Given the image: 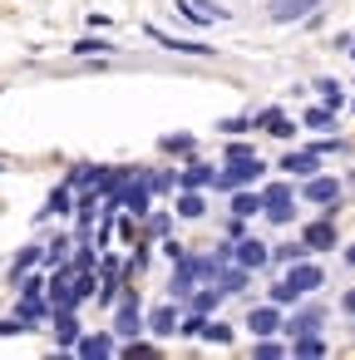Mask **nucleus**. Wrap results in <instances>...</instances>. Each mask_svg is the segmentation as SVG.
I'll return each instance as SVG.
<instances>
[{"mask_svg": "<svg viewBox=\"0 0 355 360\" xmlns=\"http://www.w3.org/2000/svg\"><path fill=\"white\" fill-rule=\"evenodd\" d=\"M267 168L257 163V158H227V168L217 173V188H227V193H237V188H247V183H257Z\"/></svg>", "mask_w": 355, "mask_h": 360, "instance_id": "obj_1", "label": "nucleus"}, {"mask_svg": "<svg viewBox=\"0 0 355 360\" xmlns=\"http://www.w3.org/2000/svg\"><path fill=\"white\" fill-rule=\"evenodd\" d=\"M143 35H148L153 44L173 49V55H212V44H203V40H178V35H168V30H153V25H143Z\"/></svg>", "mask_w": 355, "mask_h": 360, "instance_id": "obj_2", "label": "nucleus"}, {"mask_svg": "<svg viewBox=\"0 0 355 360\" xmlns=\"http://www.w3.org/2000/svg\"><path fill=\"white\" fill-rule=\"evenodd\" d=\"M262 213H267L271 222H291V218H296V208H291V193H286L281 183L262 193Z\"/></svg>", "mask_w": 355, "mask_h": 360, "instance_id": "obj_3", "label": "nucleus"}, {"mask_svg": "<svg viewBox=\"0 0 355 360\" xmlns=\"http://www.w3.org/2000/svg\"><path fill=\"white\" fill-rule=\"evenodd\" d=\"M281 168H286V173H296V178H311V173L321 168V153H316V148H306V153H286Z\"/></svg>", "mask_w": 355, "mask_h": 360, "instance_id": "obj_4", "label": "nucleus"}, {"mask_svg": "<svg viewBox=\"0 0 355 360\" xmlns=\"http://www.w3.org/2000/svg\"><path fill=\"white\" fill-rule=\"evenodd\" d=\"M252 124H257V129H267L271 138H291V133H296V124H291V119H286L281 109H267V114H257Z\"/></svg>", "mask_w": 355, "mask_h": 360, "instance_id": "obj_5", "label": "nucleus"}, {"mask_svg": "<svg viewBox=\"0 0 355 360\" xmlns=\"http://www.w3.org/2000/svg\"><path fill=\"white\" fill-rule=\"evenodd\" d=\"M321 6V0H276V6H271V20L276 25H286V20H301L306 10H316Z\"/></svg>", "mask_w": 355, "mask_h": 360, "instance_id": "obj_6", "label": "nucleus"}, {"mask_svg": "<svg viewBox=\"0 0 355 360\" xmlns=\"http://www.w3.org/2000/svg\"><path fill=\"white\" fill-rule=\"evenodd\" d=\"M321 281H326V277H321V267H296V272L286 277V286H291L296 296H306V291H316Z\"/></svg>", "mask_w": 355, "mask_h": 360, "instance_id": "obj_7", "label": "nucleus"}, {"mask_svg": "<svg viewBox=\"0 0 355 360\" xmlns=\"http://www.w3.org/2000/svg\"><path fill=\"white\" fill-rule=\"evenodd\" d=\"M247 326H252L257 336H271V331H281V316H276V306H257V311L247 316Z\"/></svg>", "mask_w": 355, "mask_h": 360, "instance_id": "obj_8", "label": "nucleus"}, {"mask_svg": "<svg viewBox=\"0 0 355 360\" xmlns=\"http://www.w3.org/2000/svg\"><path fill=\"white\" fill-rule=\"evenodd\" d=\"M232 256L252 272V267H262V262H267V242H237V247H232Z\"/></svg>", "mask_w": 355, "mask_h": 360, "instance_id": "obj_9", "label": "nucleus"}, {"mask_svg": "<svg viewBox=\"0 0 355 360\" xmlns=\"http://www.w3.org/2000/svg\"><path fill=\"white\" fill-rule=\"evenodd\" d=\"M54 321H59V345H74V341H79V321H74V306H59V311H54Z\"/></svg>", "mask_w": 355, "mask_h": 360, "instance_id": "obj_10", "label": "nucleus"}, {"mask_svg": "<svg viewBox=\"0 0 355 360\" xmlns=\"http://www.w3.org/2000/svg\"><path fill=\"white\" fill-rule=\"evenodd\" d=\"M306 197H311V202H336V197H340V183H336V178H311V183H306Z\"/></svg>", "mask_w": 355, "mask_h": 360, "instance_id": "obj_11", "label": "nucleus"}, {"mask_svg": "<svg viewBox=\"0 0 355 360\" xmlns=\"http://www.w3.org/2000/svg\"><path fill=\"white\" fill-rule=\"evenodd\" d=\"M331 242H336V227H331V222H311V227H306V247H311V252H326Z\"/></svg>", "mask_w": 355, "mask_h": 360, "instance_id": "obj_12", "label": "nucleus"}, {"mask_svg": "<svg viewBox=\"0 0 355 360\" xmlns=\"http://www.w3.org/2000/svg\"><path fill=\"white\" fill-rule=\"evenodd\" d=\"M232 213H237V218H252V213H262V197H252V193H242V188H237V193H232Z\"/></svg>", "mask_w": 355, "mask_h": 360, "instance_id": "obj_13", "label": "nucleus"}, {"mask_svg": "<svg viewBox=\"0 0 355 360\" xmlns=\"http://www.w3.org/2000/svg\"><path fill=\"white\" fill-rule=\"evenodd\" d=\"M316 326H321V311H301V316H291V321H286V331H291V336H311Z\"/></svg>", "mask_w": 355, "mask_h": 360, "instance_id": "obj_14", "label": "nucleus"}, {"mask_svg": "<svg viewBox=\"0 0 355 360\" xmlns=\"http://www.w3.org/2000/svg\"><path fill=\"white\" fill-rule=\"evenodd\" d=\"M148 326H153V336H173L178 331V316L168 311V306H158V311L148 316Z\"/></svg>", "mask_w": 355, "mask_h": 360, "instance_id": "obj_15", "label": "nucleus"}, {"mask_svg": "<svg viewBox=\"0 0 355 360\" xmlns=\"http://www.w3.org/2000/svg\"><path fill=\"white\" fill-rule=\"evenodd\" d=\"M203 183H217V173H212V168H203V163H193V168L183 173V188H203Z\"/></svg>", "mask_w": 355, "mask_h": 360, "instance_id": "obj_16", "label": "nucleus"}, {"mask_svg": "<svg viewBox=\"0 0 355 360\" xmlns=\"http://www.w3.org/2000/svg\"><path fill=\"white\" fill-rule=\"evenodd\" d=\"M79 355H113V341L109 336H89V341H79Z\"/></svg>", "mask_w": 355, "mask_h": 360, "instance_id": "obj_17", "label": "nucleus"}, {"mask_svg": "<svg viewBox=\"0 0 355 360\" xmlns=\"http://www.w3.org/2000/svg\"><path fill=\"white\" fill-rule=\"evenodd\" d=\"M217 286H222V296H227V291H242V286H247V267H232V272H222V281H217Z\"/></svg>", "mask_w": 355, "mask_h": 360, "instance_id": "obj_18", "label": "nucleus"}, {"mask_svg": "<svg viewBox=\"0 0 355 360\" xmlns=\"http://www.w3.org/2000/svg\"><path fill=\"white\" fill-rule=\"evenodd\" d=\"M178 213H183V218H203L207 208H203V197H198V193H183V197H178Z\"/></svg>", "mask_w": 355, "mask_h": 360, "instance_id": "obj_19", "label": "nucleus"}, {"mask_svg": "<svg viewBox=\"0 0 355 360\" xmlns=\"http://www.w3.org/2000/svg\"><path fill=\"white\" fill-rule=\"evenodd\" d=\"M118 331H124V336H134V331H139V311H134V296L124 301V311H118Z\"/></svg>", "mask_w": 355, "mask_h": 360, "instance_id": "obj_20", "label": "nucleus"}, {"mask_svg": "<svg viewBox=\"0 0 355 360\" xmlns=\"http://www.w3.org/2000/svg\"><path fill=\"white\" fill-rule=\"evenodd\" d=\"M321 350H326V341H321L316 331H311V336H296V355H321Z\"/></svg>", "mask_w": 355, "mask_h": 360, "instance_id": "obj_21", "label": "nucleus"}, {"mask_svg": "<svg viewBox=\"0 0 355 360\" xmlns=\"http://www.w3.org/2000/svg\"><path fill=\"white\" fill-rule=\"evenodd\" d=\"M217 296H222V286H217V291H193L188 301H193V311H212V306H217Z\"/></svg>", "mask_w": 355, "mask_h": 360, "instance_id": "obj_22", "label": "nucleus"}, {"mask_svg": "<svg viewBox=\"0 0 355 360\" xmlns=\"http://www.w3.org/2000/svg\"><path fill=\"white\" fill-rule=\"evenodd\" d=\"M45 213H70V183L49 193V208H45Z\"/></svg>", "mask_w": 355, "mask_h": 360, "instance_id": "obj_23", "label": "nucleus"}, {"mask_svg": "<svg viewBox=\"0 0 355 360\" xmlns=\"http://www.w3.org/2000/svg\"><path fill=\"white\" fill-rule=\"evenodd\" d=\"M203 326H207V321H203V311H188L183 321H178V331H183V336H203Z\"/></svg>", "mask_w": 355, "mask_h": 360, "instance_id": "obj_24", "label": "nucleus"}, {"mask_svg": "<svg viewBox=\"0 0 355 360\" xmlns=\"http://www.w3.org/2000/svg\"><path fill=\"white\" fill-rule=\"evenodd\" d=\"M109 49H113L109 40H79V44H74V55H109Z\"/></svg>", "mask_w": 355, "mask_h": 360, "instance_id": "obj_25", "label": "nucleus"}, {"mask_svg": "<svg viewBox=\"0 0 355 360\" xmlns=\"http://www.w3.org/2000/svg\"><path fill=\"white\" fill-rule=\"evenodd\" d=\"M203 336L222 345V341H232V326H217V321H207V326H203Z\"/></svg>", "mask_w": 355, "mask_h": 360, "instance_id": "obj_26", "label": "nucleus"}, {"mask_svg": "<svg viewBox=\"0 0 355 360\" xmlns=\"http://www.w3.org/2000/svg\"><path fill=\"white\" fill-rule=\"evenodd\" d=\"M306 129H331V109H311L306 114Z\"/></svg>", "mask_w": 355, "mask_h": 360, "instance_id": "obj_27", "label": "nucleus"}, {"mask_svg": "<svg viewBox=\"0 0 355 360\" xmlns=\"http://www.w3.org/2000/svg\"><path fill=\"white\" fill-rule=\"evenodd\" d=\"M316 89H321V94H326V104H331V109H336V104H340V84H331V79H321V84H316Z\"/></svg>", "mask_w": 355, "mask_h": 360, "instance_id": "obj_28", "label": "nucleus"}, {"mask_svg": "<svg viewBox=\"0 0 355 360\" xmlns=\"http://www.w3.org/2000/svg\"><path fill=\"white\" fill-rule=\"evenodd\" d=\"M271 301H276V306H286V301H296V291H291L286 281H276V286H271Z\"/></svg>", "mask_w": 355, "mask_h": 360, "instance_id": "obj_29", "label": "nucleus"}, {"mask_svg": "<svg viewBox=\"0 0 355 360\" xmlns=\"http://www.w3.org/2000/svg\"><path fill=\"white\" fill-rule=\"evenodd\" d=\"M35 262H40V252H35V247H25V252L15 256V272H25V267H35Z\"/></svg>", "mask_w": 355, "mask_h": 360, "instance_id": "obj_30", "label": "nucleus"}, {"mask_svg": "<svg viewBox=\"0 0 355 360\" xmlns=\"http://www.w3.org/2000/svg\"><path fill=\"white\" fill-rule=\"evenodd\" d=\"M163 148H168V153H183V148L193 153V138H183V133H178V138H163Z\"/></svg>", "mask_w": 355, "mask_h": 360, "instance_id": "obj_31", "label": "nucleus"}, {"mask_svg": "<svg viewBox=\"0 0 355 360\" xmlns=\"http://www.w3.org/2000/svg\"><path fill=\"white\" fill-rule=\"evenodd\" d=\"M247 129H252V119H227L222 124V133H247Z\"/></svg>", "mask_w": 355, "mask_h": 360, "instance_id": "obj_32", "label": "nucleus"}, {"mask_svg": "<svg viewBox=\"0 0 355 360\" xmlns=\"http://www.w3.org/2000/svg\"><path fill=\"white\" fill-rule=\"evenodd\" d=\"M345 311H350V316H355V291H350V296H345Z\"/></svg>", "mask_w": 355, "mask_h": 360, "instance_id": "obj_33", "label": "nucleus"}, {"mask_svg": "<svg viewBox=\"0 0 355 360\" xmlns=\"http://www.w3.org/2000/svg\"><path fill=\"white\" fill-rule=\"evenodd\" d=\"M345 262H350V267H355V247H345Z\"/></svg>", "mask_w": 355, "mask_h": 360, "instance_id": "obj_34", "label": "nucleus"}, {"mask_svg": "<svg viewBox=\"0 0 355 360\" xmlns=\"http://www.w3.org/2000/svg\"><path fill=\"white\" fill-rule=\"evenodd\" d=\"M350 60H355V40H350Z\"/></svg>", "mask_w": 355, "mask_h": 360, "instance_id": "obj_35", "label": "nucleus"}]
</instances>
